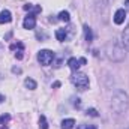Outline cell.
I'll use <instances>...</instances> for the list:
<instances>
[{
    "instance_id": "1",
    "label": "cell",
    "mask_w": 129,
    "mask_h": 129,
    "mask_svg": "<svg viewBox=\"0 0 129 129\" xmlns=\"http://www.w3.org/2000/svg\"><path fill=\"white\" fill-rule=\"evenodd\" d=\"M111 107L113 110L117 113V114H123L126 113L129 107V98L128 95L123 92V90H119L113 95V99H111Z\"/></svg>"
},
{
    "instance_id": "2",
    "label": "cell",
    "mask_w": 129,
    "mask_h": 129,
    "mask_svg": "<svg viewBox=\"0 0 129 129\" xmlns=\"http://www.w3.org/2000/svg\"><path fill=\"white\" fill-rule=\"evenodd\" d=\"M107 53H108V57H110L113 62H122V60L125 59V50H123V47H122L119 42L108 44Z\"/></svg>"
},
{
    "instance_id": "3",
    "label": "cell",
    "mask_w": 129,
    "mask_h": 129,
    "mask_svg": "<svg viewBox=\"0 0 129 129\" xmlns=\"http://www.w3.org/2000/svg\"><path fill=\"white\" fill-rule=\"evenodd\" d=\"M71 81L74 83V86L78 89V90H86L89 87V77L83 72H78L75 71V74L71 77Z\"/></svg>"
},
{
    "instance_id": "4",
    "label": "cell",
    "mask_w": 129,
    "mask_h": 129,
    "mask_svg": "<svg viewBox=\"0 0 129 129\" xmlns=\"http://www.w3.org/2000/svg\"><path fill=\"white\" fill-rule=\"evenodd\" d=\"M54 53L53 51H50V50H41L39 53H38V60H39V63L44 64V66H48V64L53 63V60H54Z\"/></svg>"
},
{
    "instance_id": "5",
    "label": "cell",
    "mask_w": 129,
    "mask_h": 129,
    "mask_svg": "<svg viewBox=\"0 0 129 129\" xmlns=\"http://www.w3.org/2000/svg\"><path fill=\"white\" fill-rule=\"evenodd\" d=\"M87 63V60L84 59V57H81V59H75V57H72V59H69V68L72 69V71H78V68L81 66V64H86Z\"/></svg>"
},
{
    "instance_id": "6",
    "label": "cell",
    "mask_w": 129,
    "mask_h": 129,
    "mask_svg": "<svg viewBox=\"0 0 129 129\" xmlns=\"http://www.w3.org/2000/svg\"><path fill=\"white\" fill-rule=\"evenodd\" d=\"M23 26H24V29H35V26H36V15L35 14H29L24 18Z\"/></svg>"
},
{
    "instance_id": "7",
    "label": "cell",
    "mask_w": 129,
    "mask_h": 129,
    "mask_svg": "<svg viewBox=\"0 0 129 129\" xmlns=\"http://www.w3.org/2000/svg\"><path fill=\"white\" fill-rule=\"evenodd\" d=\"M125 18H126V12H125V9H119V11H116V14H114V23H116V24H122V23L125 21Z\"/></svg>"
},
{
    "instance_id": "8",
    "label": "cell",
    "mask_w": 129,
    "mask_h": 129,
    "mask_svg": "<svg viewBox=\"0 0 129 129\" xmlns=\"http://www.w3.org/2000/svg\"><path fill=\"white\" fill-rule=\"evenodd\" d=\"M11 21H12V15H11V12H9L8 9L2 11V12H0V24H5V23H11Z\"/></svg>"
},
{
    "instance_id": "9",
    "label": "cell",
    "mask_w": 129,
    "mask_h": 129,
    "mask_svg": "<svg viewBox=\"0 0 129 129\" xmlns=\"http://www.w3.org/2000/svg\"><path fill=\"white\" fill-rule=\"evenodd\" d=\"M122 42H123L125 48H128V50H129V24H128V27L123 30V35H122Z\"/></svg>"
},
{
    "instance_id": "10",
    "label": "cell",
    "mask_w": 129,
    "mask_h": 129,
    "mask_svg": "<svg viewBox=\"0 0 129 129\" xmlns=\"http://www.w3.org/2000/svg\"><path fill=\"white\" fill-rule=\"evenodd\" d=\"M56 38H57V41H60V42L66 41V38H68V32H66V29H59V30L56 32Z\"/></svg>"
},
{
    "instance_id": "11",
    "label": "cell",
    "mask_w": 129,
    "mask_h": 129,
    "mask_svg": "<svg viewBox=\"0 0 129 129\" xmlns=\"http://www.w3.org/2000/svg\"><path fill=\"white\" fill-rule=\"evenodd\" d=\"M84 38L87 42H92L93 41V33H92V29L89 26H84Z\"/></svg>"
},
{
    "instance_id": "12",
    "label": "cell",
    "mask_w": 129,
    "mask_h": 129,
    "mask_svg": "<svg viewBox=\"0 0 129 129\" xmlns=\"http://www.w3.org/2000/svg\"><path fill=\"white\" fill-rule=\"evenodd\" d=\"M75 125V120L74 119H66L62 122V129H72Z\"/></svg>"
},
{
    "instance_id": "13",
    "label": "cell",
    "mask_w": 129,
    "mask_h": 129,
    "mask_svg": "<svg viewBox=\"0 0 129 129\" xmlns=\"http://www.w3.org/2000/svg\"><path fill=\"white\" fill-rule=\"evenodd\" d=\"M59 20H60V21H64V23H69V20H71L69 12H68V11H62V12L59 14Z\"/></svg>"
},
{
    "instance_id": "14",
    "label": "cell",
    "mask_w": 129,
    "mask_h": 129,
    "mask_svg": "<svg viewBox=\"0 0 129 129\" xmlns=\"http://www.w3.org/2000/svg\"><path fill=\"white\" fill-rule=\"evenodd\" d=\"M24 84H26V87L30 89V90H35V89H36V81L32 80V78H27V80L24 81Z\"/></svg>"
},
{
    "instance_id": "15",
    "label": "cell",
    "mask_w": 129,
    "mask_h": 129,
    "mask_svg": "<svg viewBox=\"0 0 129 129\" xmlns=\"http://www.w3.org/2000/svg\"><path fill=\"white\" fill-rule=\"evenodd\" d=\"M39 128L41 129H48V123H47L45 116H41V117H39Z\"/></svg>"
},
{
    "instance_id": "16",
    "label": "cell",
    "mask_w": 129,
    "mask_h": 129,
    "mask_svg": "<svg viewBox=\"0 0 129 129\" xmlns=\"http://www.w3.org/2000/svg\"><path fill=\"white\" fill-rule=\"evenodd\" d=\"M9 120H11V116H9V114H3V116H0V126H2L3 123L9 122Z\"/></svg>"
},
{
    "instance_id": "17",
    "label": "cell",
    "mask_w": 129,
    "mask_h": 129,
    "mask_svg": "<svg viewBox=\"0 0 129 129\" xmlns=\"http://www.w3.org/2000/svg\"><path fill=\"white\" fill-rule=\"evenodd\" d=\"M87 114L89 116H92V117H98V111L95 108H90V110H87Z\"/></svg>"
},
{
    "instance_id": "18",
    "label": "cell",
    "mask_w": 129,
    "mask_h": 129,
    "mask_svg": "<svg viewBox=\"0 0 129 129\" xmlns=\"http://www.w3.org/2000/svg\"><path fill=\"white\" fill-rule=\"evenodd\" d=\"M15 57H17L18 60H21V59H23V50H20V51H17V53H15Z\"/></svg>"
},
{
    "instance_id": "19",
    "label": "cell",
    "mask_w": 129,
    "mask_h": 129,
    "mask_svg": "<svg viewBox=\"0 0 129 129\" xmlns=\"http://www.w3.org/2000/svg\"><path fill=\"white\" fill-rule=\"evenodd\" d=\"M12 72H14V74H20L21 69H20V68H12Z\"/></svg>"
},
{
    "instance_id": "20",
    "label": "cell",
    "mask_w": 129,
    "mask_h": 129,
    "mask_svg": "<svg viewBox=\"0 0 129 129\" xmlns=\"http://www.w3.org/2000/svg\"><path fill=\"white\" fill-rule=\"evenodd\" d=\"M125 8L129 11V0H125Z\"/></svg>"
},
{
    "instance_id": "21",
    "label": "cell",
    "mask_w": 129,
    "mask_h": 129,
    "mask_svg": "<svg viewBox=\"0 0 129 129\" xmlns=\"http://www.w3.org/2000/svg\"><path fill=\"white\" fill-rule=\"evenodd\" d=\"M86 129H98V128L95 126V125H89V126H87Z\"/></svg>"
},
{
    "instance_id": "22",
    "label": "cell",
    "mask_w": 129,
    "mask_h": 129,
    "mask_svg": "<svg viewBox=\"0 0 129 129\" xmlns=\"http://www.w3.org/2000/svg\"><path fill=\"white\" fill-rule=\"evenodd\" d=\"M3 101H5V96H2V95H0V104H2Z\"/></svg>"
}]
</instances>
